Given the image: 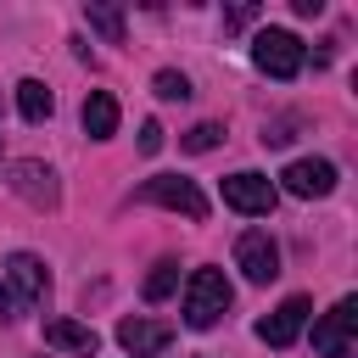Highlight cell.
Here are the masks:
<instances>
[{
  "instance_id": "obj_19",
  "label": "cell",
  "mask_w": 358,
  "mask_h": 358,
  "mask_svg": "<svg viewBox=\"0 0 358 358\" xmlns=\"http://www.w3.org/2000/svg\"><path fill=\"white\" fill-rule=\"evenodd\" d=\"M291 129H296V117H274V123H263V145H285V140H296Z\"/></svg>"
},
{
  "instance_id": "obj_16",
  "label": "cell",
  "mask_w": 358,
  "mask_h": 358,
  "mask_svg": "<svg viewBox=\"0 0 358 358\" xmlns=\"http://www.w3.org/2000/svg\"><path fill=\"white\" fill-rule=\"evenodd\" d=\"M173 285H179V263H173V257H162V263L145 274V302H162Z\"/></svg>"
},
{
  "instance_id": "obj_17",
  "label": "cell",
  "mask_w": 358,
  "mask_h": 358,
  "mask_svg": "<svg viewBox=\"0 0 358 358\" xmlns=\"http://www.w3.org/2000/svg\"><path fill=\"white\" fill-rule=\"evenodd\" d=\"M151 90H157L162 101H190V78H185V73H173V67H162V73L151 78Z\"/></svg>"
},
{
  "instance_id": "obj_6",
  "label": "cell",
  "mask_w": 358,
  "mask_h": 358,
  "mask_svg": "<svg viewBox=\"0 0 358 358\" xmlns=\"http://www.w3.org/2000/svg\"><path fill=\"white\" fill-rule=\"evenodd\" d=\"M235 268H241L252 285H268V280L280 274V246L268 241V229H246V235L235 241Z\"/></svg>"
},
{
  "instance_id": "obj_13",
  "label": "cell",
  "mask_w": 358,
  "mask_h": 358,
  "mask_svg": "<svg viewBox=\"0 0 358 358\" xmlns=\"http://www.w3.org/2000/svg\"><path fill=\"white\" fill-rule=\"evenodd\" d=\"M84 134L90 140H112L117 134V101L106 90H90V101H84Z\"/></svg>"
},
{
  "instance_id": "obj_3",
  "label": "cell",
  "mask_w": 358,
  "mask_h": 358,
  "mask_svg": "<svg viewBox=\"0 0 358 358\" xmlns=\"http://www.w3.org/2000/svg\"><path fill=\"white\" fill-rule=\"evenodd\" d=\"M6 185H11V196H22V201H28V207H39V213H50V207L62 201L56 173H50L45 162H34V157H17V162L6 168Z\"/></svg>"
},
{
  "instance_id": "obj_9",
  "label": "cell",
  "mask_w": 358,
  "mask_h": 358,
  "mask_svg": "<svg viewBox=\"0 0 358 358\" xmlns=\"http://www.w3.org/2000/svg\"><path fill=\"white\" fill-rule=\"evenodd\" d=\"M280 179H285L291 196L313 201V196H330V190H336V162H324V157H296Z\"/></svg>"
},
{
  "instance_id": "obj_21",
  "label": "cell",
  "mask_w": 358,
  "mask_h": 358,
  "mask_svg": "<svg viewBox=\"0 0 358 358\" xmlns=\"http://www.w3.org/2000/svg\"><path fill=\"white\" fill-rule=\"evenodd\" d=\"M252 11H257V6H235V11H224V28H241V22H252Z\"/></svg>"
},
{
  "instance_id": "obj_5",
  "label": "cell",
  "mask_w": 358,
  "mask_h": 358,
  "mask_svg": "<svg viewBox=\"0 0 358 358\" xmlns=\"http://www.w3.org/2000/svg\"><path fill=\"white\" fill-rule=\"evenodd\" d=\"M352 330H358V296H341V302L313 324V352H319V358H347V352H352Z\"/></svg>"
},
{
  "instance_id": "obj_7",
  "label": "cell",
  "mask_w": 358,
  "mask_h": 358,
  "mask_svg": "<svg viewBox=\"0 0 358 358\" xmlns=\"http://www.w3.org/2000/svg\"><path fill=\"white\" fill-rule=\"evenodd\" d=\"M0 280H6V285H17V291H11V296H17V308H39V302L50 296V274H45V263H39L34 252H11Z\"/></svg>"
},
{
  "instance_id": "obj_10",
  "label": "cell",
  "mask_w": 358,
  "mask_h": 358,
  "mask_svg": "<svg viewBox=\"0 0 358 358\" xmlns=\"http://www.w3.org/2000/svg\"><path fill=\"white\" fill-rule=\"evenodd\" d=\"M308 313H313V302H308V296H285V302H280L268 319H257V336H263L268 347H291V341L302 336Z\"/></svg>"
},
{
  "instance_id": "obj_8",
  "label": "cell",
  "mask_w": 358,
  "mask_h": 358,
  "mask_svg": "<svg viewBox=\"0 0 358 358\" xmlns=\"http://www.w3.org/2000/svg\"><path fill=\"white\" fill-rule=\"evenodd\" d=\"M224 207H235V213H246V218H263V213H274V179H263V173H229L224 179Z\"/></svg>"
},
{
  "instance_id": "obj_20",
  "label": "cell",
  "mask_w": 358,
  "mask_h": 358,
  "mask_svg": "<svg viewBox=\"0 0 358 358\" xmlns=\"http://www.w3.org/2000/svg\"><path fill=\"white\" fill-rule=\"evenodd\" d=\"M140 151H145V157H157V151H162V123H157V117H145V123H140Z\"/></svg>"
},
{
  "instance_id": "obj_11",
  "label": "cell",
  "mask_w": 358,
  "mask_h": 358,
  "mask_svg": "<svg viewBox=\"0 0 358 358\" xmlns=\"http://www.w3.org/2000/svg\"><path fill=\"white\" fill-rule=\"evenodd\" d=\"M117 341H123L129 358H157V352H168L173 324H162V319H123L117 324Z\"/></svg>"
},
{
  "instance_id": "obj_1",
  "label": "cell",
  "mask_w": 358,
  "mask_h": 358,
  "mask_svg": "<svg viewBox=\"0 0 358 358\" xmlns=\"http://www.w3.org/2000/svg\"><path fill=\"white\" fill-rule=\"evenodd\" d=\"M229 280L218 274V268H196L190 280H185V324L190 330H213L224 313H229Z\"/></svg>"
},
{
  "instance_id": "obj_23",
  "label": "cell",
  "mask_w": 358,
  "mask_h": 358,
  "mask_svg": "<svg viewBox=\"0 0 358 358\" xmlns=\"http://www.w3.org/2000/svg\"><path fill=\"white\" fill-rule=\"evenodd\" d=\"M0 313H17V296H11V285L0 280Z\"/></svg>"
},
{
  "instance_id": "obj_14",
  "label": "cell",
  "mask_w": 358,
  "mask_h": 358,
  "mask_svg": "<svg viewBox=\"0 0 358 358\" xmlns=\"http://www.w3.org/2000/svg\"><path fill=\"white\" fill-rule=\"evenodd\" d=\"M17 112H22L28 123H45V117L56 112V95H50L39 78H22V84H17Z\"/></svg>"
},
{
  "instance_id": "obj_2",
  "label": "cell",
  "mask_w": 358,
  "mask_h": 358,
  "mask_svg": "<svg viewBox=\"0 0 358 358\" xmlns=\"http://www.w3.org/2000/svg\"><path fill=\"white\" fill-rule=\"evenodd\" d=\"M252 62L268 73V78H296L302 73V39L285 34V28H263L252 39Z\"/></svg>"
},
{
  "instance_id": "obj_22",
  "label": "cell",
  "mask_w": 358,
  "mask_h": 358,
  "mask_svg": "<svg viewBox=\"0 0 358 358\" xmlns=\"http://www.w3.org/2000/svg\"><path fill=\"white\" fill-rule=\"evenodd\" d=\"M291 11H296V17H319V11H324V0H291Z\"/></svg>"
},
{
  "instance_id": "obj_4",
  "label": "cell",
  "mask_w": 358,
  "mask_h": 358,
  "mask_svg": "<svg viewBox=\"0 0 358 358\" xmlns=\"http://www.w3.org/2000/svg\"><path fill=\"white\" fill-rule=\"evenodd\" d=\"M134 196L151 201V207H173V213H185V218H207V196H201L190 179H179V173H157V179H145Z\"/></svg>"
},
{
  "instance_id": "obj_12",
  "label": "cell",
  "mask_w": 358,
  "mask_h": 358,
  "mask_svg": "<svg viewBox=\"0 0 358 358\" xmlns=\"http://www.w3.org/2000/svg\"><path fill=\"white\" fill-rule=\"evenodd\" d=\"M45 341L62 347V352H84V358H95V347H101V336L90 324H78V319H50L45 324Z\"/></svg>"
},
{
  "instance_id": "obj_18",
  "label": "cell",
  "mask_w": 358,
  "mask_h": 358,
  "mask_svg": "<svg viewBox=\"0 0 358 358\" xmlns=\"http://www.w3.org/2000/svg\"><path fill=\"white\" fill-rule=\"evenodd\" d=\"M218 140H224V129H218V123H196V129H185V134H179V145H185V151H213Z\"/></svg>"
},
{
  "instance_id": "obj_15",
  "label": "cell",
  "mask_w": 358,
  "mask_h": 358,
  "mask_svg": "<svg viewBox=\"0 0 358 358\" xmlns=\"http://www.w3.org/2000/svg\"><path fill=\"white\" fill-rule=\"evenodd\" d=\"M84 17H90V28H95L106 45H123V11H117V6H101V0H90V6H84Z\"/></svg>"
}]
</instances>
